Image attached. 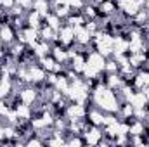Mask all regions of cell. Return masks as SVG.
Masks as SVG:
<instances>
[{
	"instance_id": "obj_3",
	"label": "cell",
	"mask_w": 149,
	"mask_h": 147,
	"mask_svg": "<svg viewBox=\"0 0 149 147\" xmlns=\"http://www.w3.org/2000/svg\"><path fill=\"white\" fill-rule=\"evenodd\" d=\"M87 64L88 66H92L95 71H104V68H106V57L102 55V54H99V52H95V50H90V54H88V57H87Z\"/></svg>"
},
{
	"instance_id": "obj_4",
	"label": "cell",
	"mask_w": 149,
	"mask_h": 147,
	"mask_svg": "<svg viewBox=\"0 0 149 147\" xmlns=\"http://www.w3.org/2000/svg\"><path fill=\"white\" fill-rule=\"evenodd\" d=\"M83 139L87 146H99L102 139V126H90L88 132L83 133Z\"/></svg>"
},
{
	"instance_id": "obj_13",
	"label": "cell",
	"mask_w": 149,
	"mask_h": 147,
	"mask_svg": "<svg viewBox=\"0 0 149 147\" xmlns=\"http://www.w3.org/2000/svg\"><path fill=\"white\" fill-rule=\"evenodd\" d=\"M142 92H144V95H146V99H148V104H149V85H146V87L142 88Z\"/></svg>"
},
{
	"instance_id": "obj_10",
	"label": "cell",
	"mask_w": 149,
	"mask_h": 147,
	"mask_svg": "<svg viewBox=\"0 0 149 147\" xmlns=\"http://www.w3.org/2000/svg\"><path fill=\"white\" fill-rule=\"evenodd\" d=\"M43 21H45V23H47V24H49L50 28H54L56 31H57V30L61 28V24H63V19H61L59 16H56V14H54L52 10H50V12H49V14H47V16L43 17Z\"/></svg>"
},
{
	"instance_id": "obj_9",
	"label": "cell",
	"mask_w": 149,
	"mask_h": 147,
	"mask_svg": "<svg viewBox=\"0 0 149 147\" xmlns=\"http://www.w3.org/2000/svg\"><path fill=\"white\" fill-rule=\"evenodd\" d=\"M130 104H132L134 107H144V106L148 104V99H146L144 92H142V90L134 92V95H132V99H130Z\"/></svg>"
},
{
	"instance_id": "obj_2",
	"label": "cell",
	"mask_w": 149,
	"mask_h": 147,
	"mask_svg": "<svg viewBox=\"0 0 149 147\" xmlns=\"http://www.w3.org/2000/svg\"><path fill=\"white\" fill-rule=\"evenodd\" d=\"M50 55H52L57 62H61V64L68 66V61H70V52H68V49H66V47H63L61 43H52Z\"/></svg>"
},
{
	"instance_id": "obj_16",
	"label": "cell",
	"mask_w": 149,
	"mask_h": 147,
	"mask_svg": "<svg viewBox=\"0 0 149 147\" xmlns=\"http://www.w3.org/2000/svg\"><path fill=\"white\" fill-rule=\"evenodd\" d=\"M146 26H148V30H149V19H148V24H146Z\"/></svg>"
},
{
	"instance_id": "obj_14",
	"label": "cell",
	"mask_w": 149,
	"mask_h": 147,
	"mask_svg": "<svg viewBox=\"0 0 149 147\" xmlns=\"http://www.w3.org/2000/svg\"><path fill=\"white\" fill-rule=\"evenodd\" d=\"M94 3H101V2H106V0H92Z\"/></svg>"
},
{
	"instance_id": "obj_5",
	"label": "cell",
	"mask_w": 149,
	"mask_h": 147,
	"mask_svg": "<svg viewBox=\"0 0 149 147\" xmlns=\"http://www.w3.org/2000/svg\"><path fill=\"white\" fill-rule=\"evenodd\" d=\"M0 40L3 42V45H10L16 42V30L10 24H3L0 26Z\"/></svg>"
},
{
	"instance_id": "obj_15",
	"label": "cell",
	"mask_w": 149,
	"mask_h": 147,
	"mask_svg": "<svg viewBox=\"0 0 149 147\" xmlns=\"http://www.w3.org/2000/svg\"><path fill=\"white\" fill-rule=\"evenodd\" d=\"M81 2H83V3H90L92 0H81Z\"/></svg>"
},
{
	"instance_id": "obj_6",
	"label": "cell",
	"mask_w": 149,
	"mask_h": 147,
	"mask_svg": "<svg viewBox=\"0 0 149 147\" xmlns=\"http://www.w3.org/2000/svg\"><path fill=\"white\" fill-rule=\"evenodd\" d=\"M92 40V35L85 30V26H74V42L78 45H88Z\"/></svg>"
},
{
	"instance_id": "obj_1",
	"label": "cell",
	"mask_w": 149,
	"mask_h": 147,
	"mask_svg": "<svg viewBox=\"0 0 149 147\" xmlns=\"http://www.w3.org/2000/svg\"><path fill=\"white\" fill-rule=\"evenodd\" d=\"M19 99H21V102H23V104L33 106V104L38 101V90H37V87H35L33 83L24 85V87L19 90Z\"/></svg>"
},
{
	"instance_id": "obj_12",
	"label": "cell",
	"mask_w": 149,
	"mask_h": 147,
	"mask_svg": "<svg viewBox=\"0 0 149 147\" xmlns=\"http://www.w3.org/2000/svg\"><path fill=\"white\" fill-rule=\"evenodd\" d=\"M0 5L3 7V9H7V10H10L14 5H16V0H0Z\"/></svg>"
},
{
	"instance_id": "obj_8",
	"label": "cell",
	"mask_w": 149,
	"mask_h": 147,
	"mask_svg": "<svg viewBox=\"0 0 149 147\" xmlns=\"http://www.w3.org/2000/svg\"><path fill=\"white\" fill-rule=\"evenodd\" d=\"M31 9H35L37 12H40L42 17H45L52 10V3H50V0H33V7Z\"/></svg>"
},
{
	"instance_id": "obj_11",
	"label": "cell",
	"mask_w": 149,
	"mask_h": 147,
	"mask_svg": "<svg viewBox=\"0 0 149 147\" xmlns=\"http://www.w3.org/2000/svg\"><path fill=\"white\" fill-rule=\"evenodd\" d=\"M118 69H120L118 61H116L114 57H108V59H106V68H104V71H108V73H118Z\"/></svg>"
},
{
	"instance_id": "obj_7",
	"label": "cell",
	"mask_w": 149,
	"mask_h": 147,
	"mask_svg": "<svg viewBox=\"0 0 149 147\" xmlns=\"http://www.w3.org/2000/svg\"><path fill=\"white\" fill-rule=\"evenodd\" d=\"M134 111H135V107H134L128 101H123V102L118 106L116 114H118L120 119H127V118H132V116H134Z\"/></svg>"
}]
</instances>
